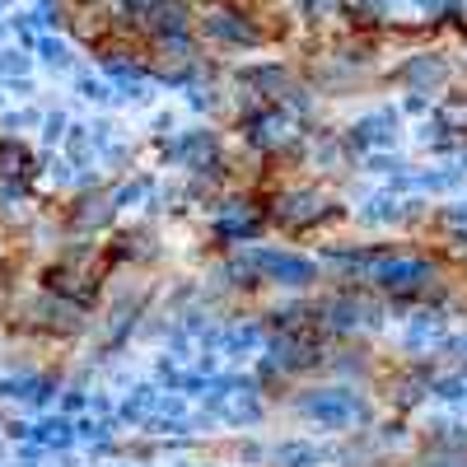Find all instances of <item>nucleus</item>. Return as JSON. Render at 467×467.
I'll return each mask as SVG.
<instances>
[{"mask_svg": "<svg viewBox=\"0 0 467 467\" xmlns=\"http://www.w3.org/2000/svg\"><path fill=\"white\" fill-rule=\"evenodd\" d=\"M398 215H402V206H398L393 197H383V202H369V211H365V220H374V224H379V220L388 224V220H398Z\"/></svg>", "mask_w": 467, "mask_h": 467, "instance_id": "nucleus-13", "label": "nucleus"}, {"mask_svg": "<svg viewBox=\"0 0 467 467\" xmlns=\"http://www.w3.org/2000/svg\"><path fill=\"white\" fill-rule=\"evenodd\" d=\"M407 80L420 85V89H435V85L444 80V66H440L435 57H416V61L407 66Z\"/></svg>", "mask_w": 467, "mask_h": 467, "instance_id": "nucleus-10", "label": "nucleus"}, {"mask_svg": "<svg viewBox=\"0 0 467 467\" xmlns=\"http://www.w3.org/2000/svg\"><path fill=\"white\" fill-rule=\"evenodd\" d=\"M444 224H449V229H462V234H467V206H449V211H444Z\"/></svg>", "mask_w": 467, "mask_h": 467, "instance_id": "nucleus-14", "label": "nucleus"}, {"mask_svg": "<svg viewBox=\"0 0 467 467\" xmlns=\"http://www.w3.org/2000/svg\"><path fill=\"white\" fill-rule=\"evenodd\" d=\"M244 127H248V140H253V145H262V150L285 140V117H281V112H271V108H266V112H257V117H248Z\"/></svg>", "mask_w": 467, "mask_h": 467, "instance_id": "nucleus-7", "label": "nucleus"}, {"mask_svg": "<svg viewBox=\"0 0 467 467\" xmlns=\"http://www.w3.org/2000/svg\"><path fill=\"white\" fill-rule=\"evenodd\" d=\"M416 187H425V192H449V187H458V169H435V173H420V178H416Z\"/></svg>", "mask_w": 467, "mask_h": 467, "instance_id": "nucleus-12", "label": "nucleus"}, {"mask_svg": "<svg viewBox=\"0 0 467 467\" xmlns=\"http://www.w3.org/2000/svg\"><path fill=\"white\" fill-rule=\"evenodd\" d=\"M299 411H304L308 420L327 425V431H346V425H360V420L369 416L365 402L350 393V388H318V393H308V398L299 402Z\"/></svg>", "mask_w": 467, "mask_h": 467, "instance_id": "nucleus-3", "label": "nucleus"}, {"mask_svg": "<svg viewBox=\"0 0 467 467\" xmlns=\"http://www.w3.org/2000/svg\"><path fill=\"white\" fill-rule=\"evenodd\" d=\"M323 215V202L314 197V192H299V197H290L281 211H276V220L285 224V229H304V224H314Z\"/></svg>", "mask_w": 467, "mask_h": 467, "instance_id": "nucleus-6", "label": "nucleus"}, {"mask_svg": "<svg viewBox=\"0 0 467 467\" xmlns=\"http://www.w3.org/2000/svg\"><path fill=\"white\" fill-rule=\"evenodd\" d=\"M127 5H131L136 15H145V10H154V5H164V0H127Z\"/></svg>", "mask_w": 467, "mask_h": 467, "instance_id": "nucleus-15", "label": "nucleus"}, {"mask_svg": "<svg viewBox=\"0 0 467 467\" xmlns=\"http://www.w3.org/2000/svg\"><path fill=\"white\" fill-rule=\"evenodd\" d=\"M206 33L224 37V43H234V47H253L257 37H262V33L248 24L244 10H229V5H215V10L206 15Z\"/></svg>", "mask_w": 467, "mask_h": 467, "instance_id": "nucleus-4", "label": "nucleus"}, {"mask_svg": "<svg viewBox=\"0 0 467 467\" xmlns=\"http://www.w3.org/2000/svg\"><path fill=\"white\" fill-rule=\"evenodd\" d=\"M178 154L187 164H197V169H211L215 164V136L211 131H192V136L178 140Z\"/></svg>", "mask_w": 467, "mask_h": 467, "instance_id": "nucleus-8", "label": "nucleus"}, {"mask_svg": "<svg viewBox=\"0 0 467 467\" xmlns=\"http://www.w3.org/2000/svg\"><path fill=\"white\" fill-rule=\"evenodd\" d=\"M318 458H323V453L308 444V440H295V444H281V449H276V462H281V467H318Z\"/></svg>", "mask_w": 467, "mask_h": 467, "instance_id": "nucleus-9", "label": "nucleus"}, {"mask_svg": "<svg viewBox=\"0 0 467 467\" xmlns=\"http://www.w3.org/2000/svg\"><path fill=\"white\" fill-rule=\"evenodd\" d=\"M244 262H248L253 276H262V281H271V285L299 290V285H314V281H318V262H314V257H299V253L257 248V253H248Z\"/></svg>", "mask_w": 467, "mask_h": 467, "instance_id": "nucleus-2", "label": "nucleus"}, {"mask_svg": "<svg viewBox=\"0 0 467 467\" xmlns=\"http://www.w3.org/2000/svg\"><path fill=\"white\" fill-rule=\"evenodd\" d=\"M257 341H262V332H257V327H229V332H224V356L239 360L244 350H253Z\"/></svg>", "mask_w": 467, "mask_h": 467, "instance_id": "nucleus-11", "label": "nucleus"}, {"mask_svg": "<svg viewBox=\"0 0 467 467\" xmlns=\"http://www.w3.org/2000/svg\"><path fill=\"white\" fill-rule=\"evenodd\" d=\"M257 229H262V211H253L248 202H234V206H224V215L215 220V234H220V239H234V244L253 239Z\"/></svg>", "mask_w": 467, "mask_h": 467, "instance_id": "nucleus-5", "label": "nucleus"}, {"mask_svg": "<svg viewBox=\"0 0 467 467\" xmlns=\"http://www.w3.org/2000/svg\"><path fill=\"white\" fill-rule=\"evenodd\" d=\"M369 281L383 295H420L435 285V266L425 257H398V253H379V262L369 266Z\"/></svg>", "mask_w": 467, "mask_h": 467, "instance_id": "nucleus-1", "label": "nucleus"}, {"mask_svg": "<svg viewBox=\"0 0 467 467\" xmlns=\"http://www.w3.org/2000/svg\"><path fill=\"white\" fill-rule=\"evenodd\" d=\"M453 350H462V360H467V337H462V341H453Z\"/></svg>", "mask_w": 467, "mask_h": 467, "instance_id": "nucleus-16", "label": "nucleus"}]
</instances>
